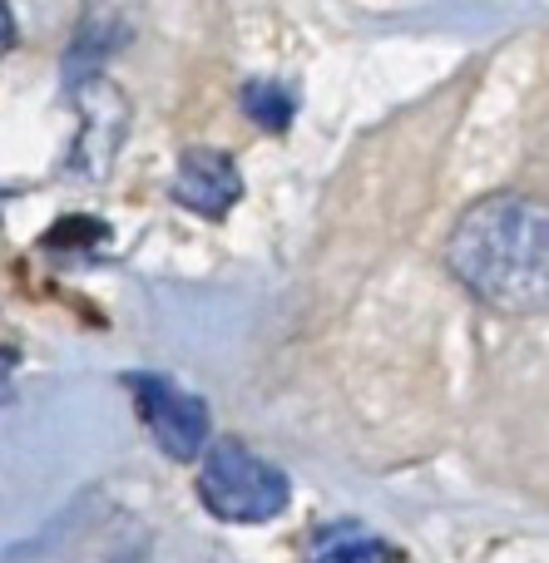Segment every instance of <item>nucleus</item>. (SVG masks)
Returning a JSON list of instances; mask_svg holds the SVG:
<instances>
[{"label": "nucleus", "instance_id": "f257e3e1", "mask_svg": "<svg viewBox=\"0 0 549 563\" xmlns=\"http://www.w3.org/2000/svg\"><path fill=\"white\" fill-rule=\"evenodd\" d=\"M451 267L485 307L530 317L549 301V213L535 198H485L455 223Z\"/></svg>", "mask_w": 549, "mask_h": 563}, {"label": "nucleus", "instance_id": "f03ea898", "mask_svg": "<svg viewBox=\"0 0 549 563\" xmlns=\"http://www.w3.org/2000/svg\"><path fill=\"white\" fill-rule=\"evenodd\" d=\"M198 495L228 525H263V519L283 515L293 489H287L283 470L257 460L248 445L218 440L204 455V470H198Z\"/></svg>", "mask_w": 549, "mask_h": 563}, {"label": "nucleus", "instance_id": "7ed1b4c3", "mask_svg": "<svg viewBox=\"0 0 549 563\" xmlns=\"http://www.w3.org/2000/svg\"><path fill=\"white\" fill-rule=\"evenodd\" d=\"M134 396H139L149 430H154V440L164 445V455L198 460L208 450V410L198 396L178 390L164 376H134Z\"/></svg>", "mask_w": 549, "mask_h": 563}, {"label": "nucleus", "instance_id": "20e7f679", "mask_svg": "<svg viewBox=\"0 0 549 563\" xmlns=\"http://www.w3.org/2000/svg\"><path fill=\"white\" fill-rule=\"evenodd\" d=\"M238 198H243V178H238V164L228 154H218V148H188L178 158L174 203H184L188 213L223 218Z\"/></svg>", "mask_w": 549, "mask_h": 563}, {"label": "nucleus", "instance_id": "39448f33", "mask_svg": "<svg viewBox=\"0 0 549 563\" xmlns=\"http://www.w3.org/2000/svg\"><path fill=\"white\" fill-rule=\"evenodd\" d=\"M307 563H392V549L376 534H366V529L342 525V529H327V534L312 539Z\"/></svg>", "mask_w": 549, "mask_h": 563}, {"label": "nucleus", "instance_id": "423d86ee", "mask_svg": "<svg viewBox=\"0 0 549 563\" xmlns=\"http://www.w3.org/2000/svg\"><path fill=\"white\" fill-rule=\"evenodd\" d=\"M243 109L257 119V124L267 129H287V119H293L297 99L287 85H273V79H253V85L243 89Z\"/></svg>", "mask_w": 549, "mask_h": 563}, {"label": "nucleus", "instance_id": "0eeeda50", "mask_svg": "<svg viewBox=\"0 0 549 563\" xmlns=\"http://www.w3.org/2000/svg\"><path fill=\"white\" fill-rule=\"evenodd\" d=\"M10 45H15V15H10V5L0 0V55H6Z\"/></svg>", "mask_w": 549, "mask_h": 563}]
</instances>
